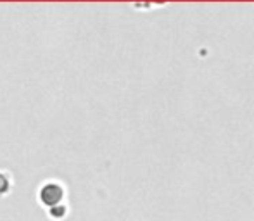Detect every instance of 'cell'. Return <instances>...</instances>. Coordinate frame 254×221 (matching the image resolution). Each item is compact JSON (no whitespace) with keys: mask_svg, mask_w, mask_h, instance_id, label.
<instances>
[{"mask_svg":"<svg viewBox=\"0 0 254 221\" xmlns=\"http://www.w3.org/2000/svg\"><path fill=\"white\" fill-rule=\"evenodd\" d=\"M59 199H61V188L56 187V185H47V187L42 190V201L47 206L57 204Z\"/></svg>","mask_w":254,"mask_h":221,"instance_id":"obj_1","label":"cell"},{"mask_svg":"<svg viewBox=\"0 0 254 221\" xmlns=\"http://www.w3.org/2000/svg\"><path fill=\"white\" fill-rule=\"evenodd\" d=\"M5 188H7V180H5V176L0 174V192H3Z\"/></svg>","mask_w":254,"mask_h":221,"instance_id":"obj_2","label":"cell"}]
</instances>
